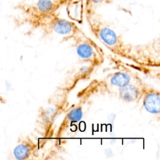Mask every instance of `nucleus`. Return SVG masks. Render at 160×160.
Listing matches in <instances>:
<instances>
[{
    "label": "nucleus",
    "mask_w": 160,
    "mask_h": 160,
    "mask_svg": "<svg viewBox=\"0 0 160 160\" xmlns=\"http://www.w3.org/2000/svg\"><path fill=\"white\" fill-rule=\"evenodd\" d=\"M86 18L92 34L107 49L117 56L134 59L132 48L102 20L95 10L86 11Z\"/></svg>",
    "instance_id": "1"
},
{
    "label": "nucleus",
    "mask_w": 160,
    "mask_h": 160,
    "mask_svg": "<svg viewBox=\"0 0 160 160\" xmlns=\"http://www.w3.org/2000/svg\"><path fill=\"white\" fill-rule=\"evenodd\" d=\"M135 78L131 73L124 71H117L109 73L103 78L91 81L77 95L81 101L88 99L95 95L112 93Z\"/></svg>",
    "instance_id": "2"
},
{
    "label": "nucleus",
    "mask_w": 160,
    "mask_h": 160,
    "mask_svg": "<svg viewBox=\"0 0 160 160\" xmlns=\"http://www.w3.org/2000/svg\"><path fill=\"white\" fill-rule=\"evenodd\" d=\"M28 21L35 28L47 33L64 36L66 39L71 38L81 30L74 22L59 17L56 12L29 19Z\"/></svg>",
    "instance_id": "3"
},
{
    "label": "nucleus",
    "mask_w": 160,
    "mask_h": 160,
    "mask_svg": "<svg viewBox=\"0 0 160 160\" xmlns=\"http://www.w3.org/2000/svg\"><path fill=\"white\" fill-rule=\"evenodd\" d=\"M78 57L93 66L101 65L105 59L103 49L81 29L71 38Z\"/></svg>",
    "instance_id": "4"
},
{
    "label": "nucleus",
    "mask_w": 160,
    "mask_h": 160,
    "mask_svg": "<svg viewBox=\"0 0 160 160\" xmlns=\"http://www.w3.org/2000/svg\"><path fill=\"white\" fill-rule=\"evenodd\" d=\"M68 0H38L31 4H24L20 9L28 16V19L48 15L56 11Z\"/></svg>",
    "instance_id": "5"
},
{
    "label": "nucleus",
    "mask_w": 160,
    "mask_h": 160,
    "mask_svg": "<svg viewBox=\"0 0 160 160\" xmlns=\"http://www.w3.org/2000/svg\"><path fill=\"white\" fill-rule=\"evenodd\" d=\"M39 144L29 136H22L14 148L13 154L19 160L29 159L35 158L38 154Z\"/></svg>",
    "instance_id": "6"
},
{
    "label": "nucleus",
    "mask_w": 160,
    "mask_h": 160,
    "mask_svg": "<svg viewBox=\"0 0 160 160\" xmlns=\"http://www.w3.org/2000/svg\"><path fill=\"white\" fill-rule=\"evenodd\" d=\"M144 108L148 112L158 114L160 112V92L144 82L141 99Z\"/></svg>",
    "instance_id": "7"
},
{
    "label": "nucleus",
    "mask_w": 160,
    "mask_h": 160,
    "mask_svg": "<svg viewBox=\"0 0 160 160\" xmlns=\"http://www.w3.org/2000/svg\"><path fill=\"white\" fill-rule=\"evenodd\" d=\"M144 82L135 78L128 84L119 88L118 90L119 98L126 102H136L141 99Z\"/></svg>",
    "instance_id": "8"
},
{
    "label": "nucleus",
    "mask_w": 160,
    "mask_h": 160,
    "mask_svg": "<svg viewBox=\"0 0 160 160\" xmlns=\"http://www.w3.org/2000/svg\"><path fill=\"white\" fill-rule=\"evenodd\" d=\"M82 106L79 104H74L66 113L57 129L56 135L57 138L62 137L66 131L75 123L79 122L82 118Z\"/></svg>",
    "instance_id": "9"
},
{
    "label": "nucleus",
    "mask_w": 160,
    "mask_h": 160,
    "mask_svg": "<svg viewBox=\"0 0 160 160\" xmlns=\"http://www.w3.org/2000/svg\"><path fill=\"white\" fill-rule=\"evenodd\" d=\"M109 0H86V11H93L98 5L108 2Z\"/></svg>",
    "instance_id": "10"
}]
</instances>
